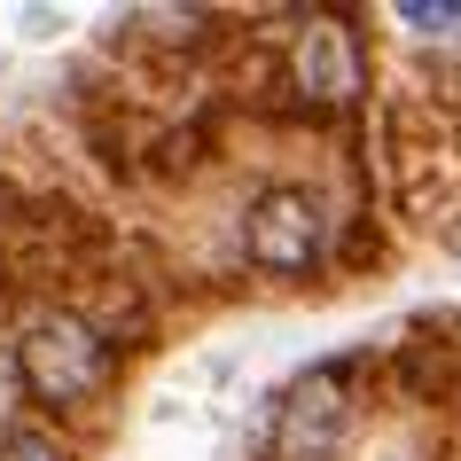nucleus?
<instances>
[{"mask_svg": "<svg viewBox=\"0 0 461 461\" xmlns=\"http://www.w3.org/2000/svg\"><path fill=\"white\" fill-rule=\"evenodd\" d=\"M16 367H24V391L40 407L71 414V407H86V399L110 391L118 344L102 337V321H86V313H40L24 329V344H16Z\"/></svg>", "mask_w": 461, "mask_h": 461, "instance_id": "1", "label": "nucleus"}, {"mask_svg": "<svg viewBox=\"0 0 461 461\" xmlns=\"http://www.w3.org/2000/svg\"><path fill=\"white\" fill-rule=\"evenodd\" d=\"M290 86L313 110H344V102L367 86V55H360V32L344 16H305V32L290 40Z\"/></svg>", "mask_w": 461, "mask_h": 461, "instance_id": "2", "label": "nucleus"}, {"mask_svg": "<svg viewBox=\"0 0 461 461\" xmlns=\"http://www.w3.org/2000/svg\"><path fill=\"white\" fill-rule=\"evenodd\" d=\"M243 250L258 274H313L321 267V203L305 188H267L243 219Z\"/></svg>", "mask_w": 461, "mask_h": 461, "instance_id": "3", "label": "nucleus"}, {"mask_svg": "<svg viewBox=\"0 0 461 461\" xmlns=\"http://www.w3.org/2000/svg\"><path fill=\"white\" fill-rule=\"evenodd\" d=\"M344 438H352V399L329 367L297 375L282 414H274V461H337Z\"/></svg>", "mask_w": 461, "mask_h": 461, "instance_id": "4", "label": "nucleus"}, {"mask_svg": "<svg viewBox=\"0 0 461 461\" xmlns=\"http://www.w3.org/2000/svg\"><path fill=\"white\" fill-rule=\"evenodd\" d=\"M0 461H71V454L40 430H16V438H0Z\"/></svg>", "mask_w": 461, "mask_h": 461, "instance_id": "5", "label": "nucleus"}, {"mask_svg": "<svg viewBox=\"0 0 461 461\" xmlns=\"http://www.w3.org/2000/svg\"><path fill=\"white\" fill-rule=\"evenodd\" d=\"M399 24H422V32H454V24H461V8H422V0H407V8H399Z\"/></svg>", "mask_w": 461, "mask_h": 461, "instance_id": "6", "label": "nucleus"}]
</instances>
